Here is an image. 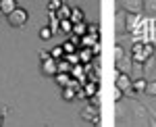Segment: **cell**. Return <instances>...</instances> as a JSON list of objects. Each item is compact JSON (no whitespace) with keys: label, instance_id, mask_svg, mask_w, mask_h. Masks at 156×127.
Masks as SVG:
<instances>
[{"label":"cell","instance_id":"7","mask_svg":"<svg viewBox=\"0 0 156 127\" xmlns=\"http://www.w3.org/2000/svg\"><path fill=\"white\" fill-rule=\"evenodd\" d=\"M17 6H19V4H17V0H0V13H2V15H6V17H9Z\"/></svg>","mask_w":156,"mask_h":127},{"label":"cell","instance_id":"30","mask_svg":"<svg viewBox=\"0 0 156 127\" xmlns=\"http://www.w3.org/2000/svg\"><path fill=\"white\" fill-rule=\"evenodd\" d=\"M37 58H40V63H46V60H50V52H46V50H42V52H40V54H37Z\"/></svg>","mask_w":156,"mask_h":127},{"label":"cell","instance_id":"6","mask_svg":"<svg viewBox=\"0 0 156 127\" xmlns=\"http://www.w3.org/2000/svg\"><path fill=\"white\" fill-rule=\"evenodd\" d=\"M71 79H77L79 83H85V67L83 65H75V67H71Z\"/></svg>","mask_w":156,"mask_h":127},{"label":"cell","instance_id":"15","mask_svg":"<svg viewBox=\"0 0 156 127\" xmlns=\"http://www.w3.org/2000/svg\"><path fill=\"white\" fill-rule=\"evenodd\" d=\"M73 35H77V38H83L85 34H87V23H75L73 25V31H71Z\"/></svg>","mask_w":156,"mask_h":127},{"label":"cell","instance_id":"16","mask_svg":"<svg viewBox=\"0 0 156 127\" xmlns=\"http://www.w3.org/2000/svg\"><path fill=\"white\" fill-rule=\"evenodd\" d=\"M54 81H56V85H60V88H67L69 81H71V75H67V73H56V75H54Z\"/></svg>","mask_w":156,"mask_h":127},{"label":"cell","instance_id":"13","mask_svg":"<svg viewBox=\"0 0 156 127\" xmlns=\"http://www.w3.org/2000/svg\"><path fill=\"white\" fill-rule=\"evenodd\" d=\"M100 42V38H94V35H87L85 34L81 40H79V48H92L94 44H98Z\"/></svg>","mask_w":156,"mask_h":127},{"label":"cell","instance_id":"32","mask_svg":"<svg viewBox=\"0 0 156 127\" xmlns=\"http://www.w3.org/2000/svg\"><path fill=\"white\" fill-rule=\"evenodd\" d=\"M90 50H92V54H94V56H100V50H102V46H100V42H98V44H94V46L90 48Z\"/></svg>","mask_w":156,"mask_h":127},{"label":"cell","instance_id":"20","mask_svg":"<svg viewBox=\"0 0 156 127\" xmlns=\"http://www.w3.org/2000/svg\"><path fill=\"white\" fill-rule=\"evenodd\" d=\"M58 29L62 31V34H69V35H71V31H73V23H71V21H58Z\"/></svg>","mask_w":156,"mask_h":127},{"label":"cell","instance_id":"24","mask_svg":"<svg viewBox=\"0 0 156 127\" xmlns=\"http://www.w3.org/2000/svg\"><path fill=\"white\" fill-rule=\"evenodd\" d=\"M148 96H152V98H156V81H148V85H146V92Z\"/></svg>","mask_w":156,"mask_h":127},{"label":"cell","instance_id":"34","mask_svg":"<svg viewBox=\"0 0 156 127\" xmlns=\"http://www.w3.org/2000/svg\"><path fill=\"white\" fill-rule=\"evenodd\" d=\"M121 98H123V92H119V90H117V92H115V100H117V102H119Z\"/></svg>","mask_w":156,"mask_h":127},{"label":"cell","instance_id":"11","mask_svg":"<svg viewBox=\"0 0 156 127\" xmlns=\"http://www.w3.org/2000/svg\"><path fill=\"white\" fill-rule=\"evenodd\" d=\"M69 21H71L73 25L83 23V11H81L79 6H71V17H69Z\"/></svg>","mask_w":156,"mask_h":127},{"label":"cell","instance_id":"14","mask_svg":"<svg viewBox=\"0 0 156 127\" xmlns=\"http://www.w3.org/2000/svg\"><path fill=\"white\" fill-rule=\"evenodd\" d=\"M81 88H83L85 98H92V96H96V94H98V83H90V81H85Z\"/></svg>","mask_w":156,"mask_h":127},{"label":"cell","instance_id":"19","mask_svg":"<svg viewBox=\"0 0 156 127\" xmlns=\"http://www.w3.org/2000/svg\"><path fill=\"white\" fill-rule=\"evenodd\" d=\"M62 98H65V100H67V102H71V100H75V90H73V88H69V85H67V88H62Z\"/></svg>","mask_w":156,"mask_h":127},{"label":"cell","instance_id":"9","mask_svg":"<svg viewBox=\"0 0 156 127\" xmlns=\"http://www.w3.org/2000/svg\"><path fill=\"white\" fill-rule=\"evenodd\" d=\"M133 67V63H131V58H119L117 60V73H123L125 71V75H129V69Z\"/></svg>","mask_w":156,"mask_h":127},{"label":"cell","instance_id":"4","mask_svg":"<svg viewBox=\"0 0 156 127\" xmlns=\"http://www.w3.org/2000/svg\"><path fill=\"white\" fill-rule=\"evenodd\" d=\"M40 71H42V75H46V77H54L58 69H56V60L54 58H50L46 63H40Z\"/></svg>","mask_w":156,"mask_h":127},{"label":"cell","instance_id":"2","mask_svg":"<svg viewBox=\"0 0 156 127\" xmlns=\"http://www.w3.org/2000/svg\"><path fill=\"white\" fill-rule=\"evenodd\" d=\"M123 9L127 11V15H140L144 11V0H125Z\"/></svg>","mask_w":156,"mask_h":127},{"label":"cell","instance_id":"31","mask_svg":"<svg viewBox=\"0 0 156 127\" xmlns=\"http://www.w3.org/2000/svg\"><path fill=\"white\" fill-rule=\"evenodd\" d=\"M90 106H94V108H100V96H92V98H90Z\"/></svg>","mask_w":156,"mask_h":127},{"label":"cell","instance_id":"17","mask_svg":"<svg viewBox=\"0 0 156 127\" xmlns=\"http://www.w3.org/2000/svg\"><path fill=\"white\" fill-rule=\"evenodd\" d=\"M50 56L54 58V60H62V58H65V52H62V46H54L52 48V50H50Z\"/></svg>","mask_w":156,"mask_h":127},{"label":"cell","instance_id":"18","mask_svg":"<svg viewBox=\"0 0 156 127\" xmlns=\"http://www.w3.org/2000/svg\"><path fill=\"white\" fill-rule=\"evenodd\" d=\"M56 69H58V73H67V75H69V73H71V65L62 58V60H56Z\"/></svg>","mask_w":156,"mask_h":127},{"label":"cell","instance_id":"21","mask_svg":"<svg viewBox=\"0 0 156 127\" xmlns=\"http://www.w3.org/2000/svg\"><path fill=\"white\" fill-rule=\"evenodd\" d=\"M60 46H62V52H65V54H73V52H77V46L71 44L69 40H67V42H62Z\"/></svg>","mask_w":156,"mask_h":127},{"label":"cell","instance_id":"8","mask_svg":"<svg viewBox=\"0 0 156 127\" xmlns=\"http://www.w3.org/2000/svg\"><path fill=\"white\" fill-rule=\"evenodd\" d=\"M77 56H79V63H81V65H90L92 58H94V54H92L90 48H79V50H77Z\"/></svg>","mask_w":156,"mask_h":127},{"label":"cell","instance_id":"27","mask_svg":"<svg viewBox=\"0 0 156 127\" xmlns=\"http://www.w3.org/2000/svg\"><path fill=\"white\" fill-rule=\"evenodd\" d=\"M87 35H94V38H100V29H98V25H96V23H94V25H92V23L87 25Z\"/></svg>","mask_w":156,"mask_h":127},{"label":"cell","instance_id":"23","mask_svg":"<svg viewBox=\"0 0 156 127\" xmlns=\"http://www.w3.org/2000/svg\"><path fill=\"white\" fill-rule=\"evenodd\" d=\"M65 60H67L71 67H75V65H81V63H79V56H77V52H73V54H65Z\"/></svg>","mask_w":156,"mask_h":127},{"label":"cell","instance_id":"29","mask_svg":"<svg viewBox=\"0 0 156 127\" xmlns=\"http://www.w3.org/2000/svg\"><path fill=\"white\" fill-rule=\"evenodd\" d=\"M144 54H146L148 58H152V54H154V46L146 42V44H144Z\"/></svg>","mask_w":156,"mask_h":127},{"label":"cell","instance_id":"10","mask_svg":"<svg viewBox=\"0 0 156 127\" xmlns=\"http://www.w3.org/2000/svg\"><path fill=\"white\" fill-rule=\"evenodd\" d=\"M54 17H56L58 21H69V17H71V6L62 2V6H60L58 11L54 13Z\"/></svg>","mask_w":156,"mask_h":127},{"label":"cell","instance_id":"22","mask_svg":"<svg viewBox=\"0 0 156 127\" xmlns=\"http://www.w3.org/2000/svg\"><path fill=\"white\" fill-rule=\"evenodd\" d=\"M137 19H140V15H127V29H129V31H133V29H135Z\"/></svg>","mask_w":156,"mask_h":127},{"label":"cell","instance_id":"26","mask_svg":"<svg viewBox=\"0 0 156 127\" xmlns=\"http://www.w3.org/2000/svg\"><path fill=\"white\" fill-rule=\"evenodd\" d=\"M52 31H50L48 27H46V25H42V29H40V38H42V40H50V38H52Z\"/></svg>","mask_w":156,"mask_h":127},{"label":"cell","instance_id":"5","mask_svg":"<svg viewBox=\"0 0 156 127\" xmlns=\"http://www.w3.org/2000/svg\"><path fill=\"white\" fill-rule=\"evenodd\" d=\"M79 117L83 119V121H94L96 117H100V113H98V108H94V106H83L81 111H79Z\"/></svg>","mask_w":156,"mask_h":127},{"label":"cell","instance_id":"1","mask_svg":"<svg viewBox=\"0 0 156 127\" xmlns=\"http://www.w3.org/2000/svg\"><path fill=\"white\" fill-rule=\"evenodd\" d=\"M27 19H29V13L25 11V9H21V6H17V9L6 17V21H9L11 27H25Z\"/></svg>","mask_w":156,"mask_h":127},{"label":"cell","instance_id":"12","mask_svg":"<svg viewBox=\"0 0 156 127\" xmlns=\"http://www.w3.org/2000/svg\"><path fill=\"white\" fill-rule=\"evenodd\" d=\"M146 85H148V81H146L144 77H140V79H133V81H131V92H133V94L146 92Z\"/></svg>","mask_w":156,"mask_h":127},{"label":"cell","instance_id":"36","mask_svg":"<svg viewBox=\"0 0 156 127\" xmlns=\"http://www.w3.org/2000/svg\"><path fill=\"white\" fill-rule=\"evenodd\" d=\"M2 119H4V115H2V113H0V127H2Z\"/></svg>","mask_w":156,"mask_h":127},{"label":"cell","instance_id":"28","mask_svg":"<svg viewBox=\"0 0 156 127\" xmlns=\"http://www.w3.org/2000/svg\"><path fill=\"white\" fill-rule=\"evenodd\" d=\"M144 9L150 11V13H154L156 11V0H144Z\"/></svg>","mask_w":156,"mask_h":127},{"label":"cell","instance_id":"35","mask_svg":"<svg viewBox=\"0 0 156 127\" xmlns=\"http://www.w3.org/2000/svg\"><path fill=\"white\" fill-rule=\"evenodd\" d=\"M100 123H102V119H100V117H96V119H94V127H100Z\"/></svg>","mask_w":156,"mask_h":127},{"label":"cell","instance_id":"25","mask_svg":"<svg viewBox=\"0 0 156 127\" xmlns=\"http://www.w3.org/2000/svg\"><path fill=\"white\" fill-rule=\"evenodd\" d=\"M60 6H62L60 0H50V2H48V13H56Z\"/></svg>","mask_w":156,"mask_h":127},{"label":"cell","instance_id":"33","mask_svg":"<svg viewBox=\"0 0 156 127\" xmlns=\"http://www.w3.org/2000/svg\"><path fill=\"white\" fill-rule=\"evenodd\" d=\"M115 56H117V60H119V58H123V50H121V46L115 48Z\"/></svg>","mask_w":156,"mask_h":127},{"label":"cell","instance_id":"3","mask_svg":"<svg viewBox=\"0 0 156 127\" xmlns=\"http://www.w3.org/2000/svg\"><path fill=\"white\" fill-rule=\"evenodd\" d=\"M131 77L129 75H125V73H117V79H115V83H117V90L119 92H129L131 90Z\"/></svg>","mask_w":156,"mask_h":127}]
</instances>
